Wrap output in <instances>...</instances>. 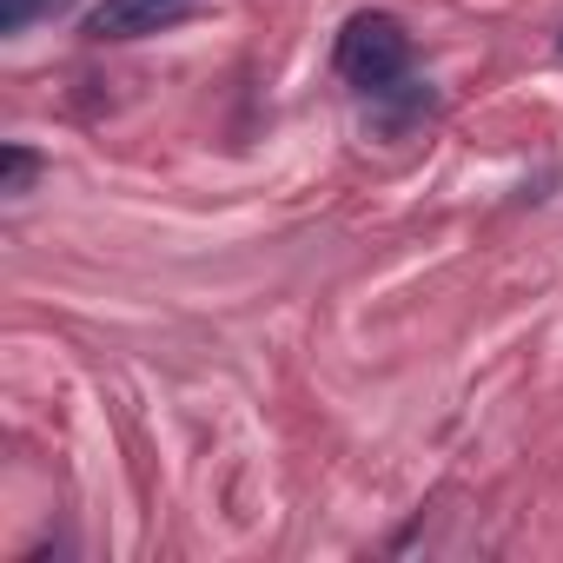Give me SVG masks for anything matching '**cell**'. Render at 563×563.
Here are the masks:
<instances>
[{
  "label": "cell",
  "mask_w": 563,
  "mask_h": 563,
  "mask_svg": "<svg viewBox=\"0 0 563 563\" xmlns=\"http://www.w3.org/2000/svg\"><path fill=\"white\" fill-rule=\"evenodd\" d=\"M556 54H563V41H556Z\"/></svg>",
  "instance_id": "obj_5"
},
{
  "label": "cell",
  "mask_w": 563,
  "mask_h": 563,
  "mask_svg": "<svg viewBox=\"0 0 563 563\" xmlns=\"http://www.w3.org/2000/svg\"><path fill=\"white\" fill-rule=\"evenodd\" d=\"M405 67H411V34L391 14H352L345 21V34H339V74L358 93H372V100L398 93Z\"/></svg>",
  "instance_id": "obj_1"
},
{
  "label": "cell",
  "mask_w": 563,
  "mask_h": 563,
  "mask_svg": "<svg viewBox=\"0 0 563 563\" xmlns=\"http://www.w3.org/2000/svg\"><path fill=\"white\" fill-rule=\"evenodd\" d=\"M199 0H100L87 14V41H140V34H159L173 21H186Z\"/></svg>",
  "instance_id": "obj_2"
},
{
  "label": "cell",
  "mask_w": 563,
  "mask_h": 563,
  "mask_svg": "<svg viewBox=\"0 0 563 563\" xmlns=\"http://www.w3.org/2000/svg\"><path fill=\"white\" fill-rule=\"evenodd\" d=\"M34 179H41V153L34 146H8V153H0V192H8V199H21Z\"/></svg>",
  "instance_id": "obj_3"
},
{
  "label": "cell",
  "mask_w": 563,
  "mask_h": 563,
  "mask_svg": "<svg viewBox=\"0 0 563 563\" xmlns=\"http://www.w3.org/2000/svg\"><path fill=\"white\" fill-rule=\"evenodd\" d=\"M60 8H74V0H0V34H27L34 21H47Z\"/></svg>",
  "instance_id": "obj_4"
}]
</instances>
